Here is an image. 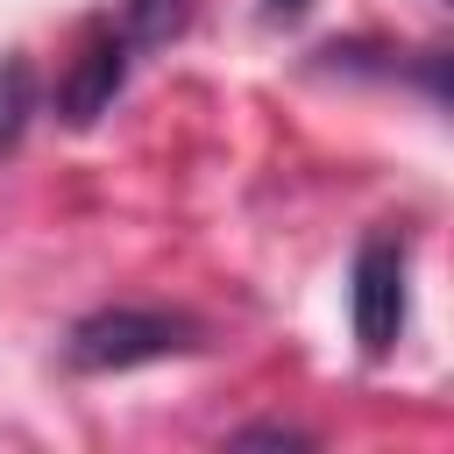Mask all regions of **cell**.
Returning <instances> with one entry per match:
<instances>
[{
	"label": "cell",
	"instance_id": "cell-2",
	"mask_svg": "<svg viewBox=\"0 0 454 454\" xmlns=\"http://www.w3.org/2000/svg\"><path fill=\"white\" fill-rule=\"evenodd\" d=\"M404 234L376 227L362 248H355V270H348V319H355V348L369 362H383L397 340H404V319H411V291H404Z\"/></svg>",
	"mask_w": 454,
	"mask_h": 454
},
{
	"label": "cell",
	"instance_id": "cell-7",
	"mask_svg": "<svg viewBox=\"0 0 454 454\" xmlns=\"http://www.w3.org/2000/svg\"><path fill=\"white\" fill-rule=\"evenodd\" d=\"M305 7H312V0H262V14H270V21H298Z\"/></svg>",
	"mask_w": 454,
	"mask_h": 454
},
{
	"label": "cell",
	"instance_id": "cell-6",
	"mask_svg": "<svg viewBox=\"0 0 454 454\" xmlns=\"http://www.w3.org/2000/svg\"><path fill=\"white\" fill-rule=\"evenodd\" d=\"M234 447H312V433L305 426H241Z\"/></svg>",
	"mask_w": 454,
	"mask_h": 454
},
{
	"label": "cell",
	"instance_id": "cell-5",
	"mask_svg": "<svg viewBox=\"0 0 454 454\" xmlns=\"http://www.w3.org/2000/svg\"><path fill=\"white\" fill-rule=\"evenodd\" d=\"M28 114H35V71L21 57H0V156L14 149V135L28 128Z\"/></svg>",
	"mask_w": 454,
	"mask_h": 454
},
{
	"label": "cell",
	"instance_id": "cell-3",
	"mask_svg": "<svg viewBox=\"0 0 454 454\" xmlns=\"http://www.w3.org/2000/svg\"><path fill=\"white\" fill-rule=\"evenodd\" d=\"M128 64H135L128 28L121 21H85V35H78V50H71L57 92H50L57 99V121L64 128H92L99 114H114V99L128 85Z\"/></svg>",
	"mask_w": 454,
	"mask_h": 454
},
{
	"label": "cell",
	"instance_id": "cell-4",
	"mask_svg": "<svg viewBox=\"0 0 454 454\" xmlns=\"http://www.w3.org/2000/svg\"><path fill=\"white\" fill-rule=\"evenodd\" d=\"M192 7L199 0H128L121 7V28H128L135 50H163V43H177L192 28Z\"/></svg>",
	"mask_w": 454,
	"mask_h": 454
},
{
	"label": "cell",
	"instance_id": "cell-1",
	"mask_svg": "<svg viewBox=\"0 0 454 454\" xmlns=\"http://www.w3.org/2000/svg\"><path fill=\"white\" fill-rule=\"evenodd\" d=\"M199 348V326L177 319V312H142V305H114V312H92L71 326L64 340V362L78 376H121V369H142V362H170V355H192Z\"/></svg>",
	"mask_w": 454,
	"mask_h": 454
}]
</instances>
